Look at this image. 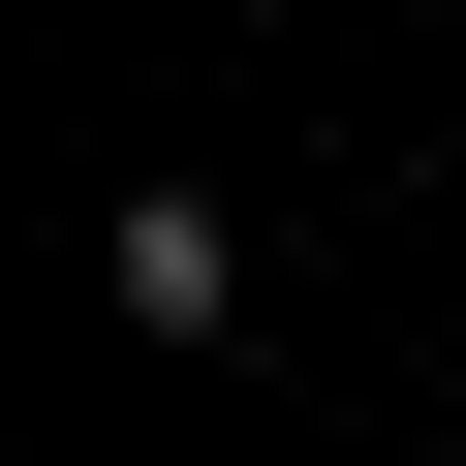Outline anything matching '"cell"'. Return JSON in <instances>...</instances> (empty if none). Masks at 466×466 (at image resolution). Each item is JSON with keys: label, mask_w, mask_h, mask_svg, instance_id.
I'll return each instance as SVG.
<instances>
[{"label": "cell", "mask_w": 466, "mask_h": 466, "mask_svg": "<svg viewBox=\"0 0 466 466\" xmlns=\"http://www.w3.org/2000/svg\"><path fill=\"white\" fill-rule=\"evenodd\" d=\"M94 311H125L156 373H218V342H249V218H218V187H125V218H94Z\"/></svg>", "instance_id": "1"}]
</instances>
